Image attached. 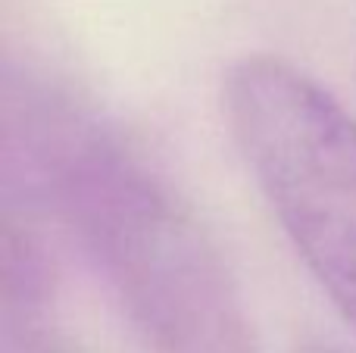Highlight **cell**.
Instances as JSON below:
<instances>
[{
  "mask_svg": "<svg viewBox=\"0 0 356 353\" xmlns=\"http://www.w3.org/2000/svg\"><path fill=\"white\" fill-rule=\"evenodd\" d=\"M0 353H66L63 347H56L47 335L35 331L31 325L16 329V325L6 322L3 329V341H0Z\"/></svg>",
  "mask_w": 356,
  "mask_h": 353,
  "instance_id": "cell-3",
  "label": "cell"
},
{
  "mask_svg": "<svg viewBox=\"0 0 356 353\" xmlns=\"http://www.w3.org/2000/svg\"><path fill=\"white\" fill-rule=\"evenodd\" d=\"M297 353H341V350L332 347V344H322V341H307Z\"/></svg>",
  "mask_w": 356,
  "mask_h": 353,
  "instance_id": "cell-4",
  "label": "cell"
},
{
  "mask_svg": "<svg viewBox=\"0 0 356 353\" xmlns=\"http://www.w3.org/2000/svg\"><path fill=\"white\" fill-rule=\"evenodd\" d=\"M35 129L54 206L147 353H263L219 250L141 160L66 106Z\"/></svg>",
  "mask_w": 356,
  "mask_h": 353,
  "instance_id": "cell-1",
  "label": "cell"
},
{
  "mask_svg": "<svg viewBox=\"0 0 356 353\" xmlns=\"http://www.w3.org/2000/svg\"><path fill=\"white\" fill-rule=\"evenodd\" d=\"M222 113L284 235L356 331V119L272 54L228 66Z\"/></svg>",
  "mask_w": 356,
  "mask_h": 353,
  "instance_id": "cell-2",
  "label": "cell"
}]
</instances>
